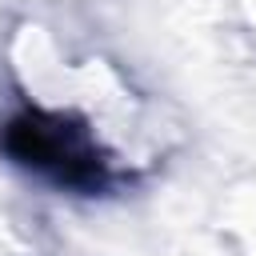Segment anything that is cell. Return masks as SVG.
<instances>
[{"label":"cell","instance_id":"obj_1","mask_svg":"<svg viewBox=\"0 0 256 256\" xmlns=\"http://www.w3.org/2000/svg\"><path fill=\"white\" fill-rule=\"evenodd\" d=\"M0 152L12 164H20L68 192L96 196V192H108V184H112L108 156L92 140L88 124L68 112H44L32 104L20 108L0 128Z\"/></svg>","mask_w":256,"mask_h":256}]
</instances>
